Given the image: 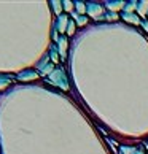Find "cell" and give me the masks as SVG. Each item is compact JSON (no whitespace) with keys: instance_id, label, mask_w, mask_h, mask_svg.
<instances>
[{"instance_id":"2","label":"cell","mask_w":148,"mask_h":154,"mask_svg":"<svg viewBox=\"0 0 148 154\" xmlns=\"http://www.w3.org/2000/svg\"><path fill=\"white\" fill-rule=\"evenodd\" d=\"M84 22H86V18H80L78 19V24H84Z\"/></svg>"},{"instance_id":"3","label":"cell","mask_w":148,"mask_h":154,"mask_svg":"<svg viewBox=\"0 0 148 154\" xmlns=\"http://www.w3.org/2000/svg\"><path fill=\"white\" fill-rule=\"evenodd\" d=\"M78 10H80V11H84V7H83L81 3H78Z\"/></svg>"},{"instance_id":"1","label":"cell","mask_w":148,"mask_h":154,"mask_svg":"<svg viewBox=\"0 0 148 154\" xmlns=\"http://www.w3.org/2000/svg\"><path fill=\"white\" fill-rule=\"evenodd\" d=\"M64 5H65V10H72V3L70 2H65Z\"/></svg>"}]
</instances>
